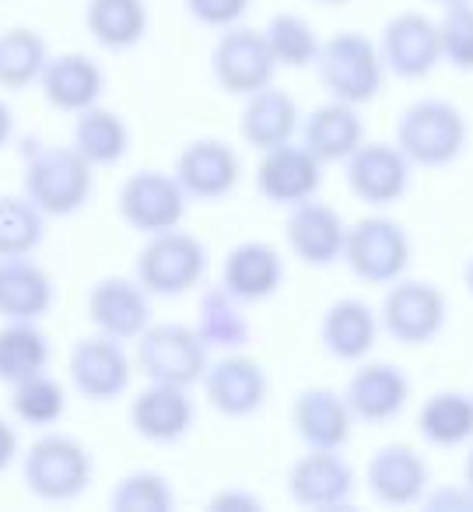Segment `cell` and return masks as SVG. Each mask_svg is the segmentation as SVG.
<instances>
[{"label":"cell","instance_id":"1","mask_svg":"<svg viewBox=\"0 0 473 512\" xmlns=\"http://www.w3.org/2000/svg\"><path fill=\"white\" fill-rule=\"evenodd\" d=\"M92 169L74 144H32L25 148V197L46 218H71L92 197Z\"/></svg>","mask_w":473,"mask_h":512},{"label":"cell","instance_id":"2","mask_svg":"<svg viewBox=\"0 0 473 512\" xmlns=\"http://www.w3.org/2000/svg\"><path fill=\"white\" fill-rule=\"evenodd\" d=\"M470 141V123L452 102L417 99L396 120V148L421 169H445L459 162Z\"/></svg>","mask_w":473,"mask_h":512},{"label":"cell","instance_id":"3","mask_svg":"<svg viewBox=\"0 0 473 512\" xmlns=\"http://www.w3.org/2000/svg\"><path fill=\"white\" fill-rule=\"evenodd\" d=\"M95 460L74 435L43 432L22 456V481L43 502H74L88 491Z\"/></svg>","mask_w":473,"mask_h":512},{"label":"cell","instance_id":"4","mask_svg":"<svg viewBox=\"0 0 473 512\" xmlns=\"http://www.w3.org/2000/svg\"><path fill=\"white\" fill-rule=\"evenodd\" d=\"M316 74L330 99L365 106L386 85V60L365 32H337L319 46Z\"/></svg>","mask_w":473,"mask_h":512},{"label":"cell","instance_id":"5","mask_svg":"<svg viewBox=\"0 0 473 512\" xmlns=\"http://www.w3.org/2000/svg\"><path fill=\"white\" fill-rule=\"evenodd\" d=\"M207 274V246L197 235L169 228V232L148 235L144 249L137 253L134 278L148 288L151 299H179L193 292Z\"/></svg>","mask_w":473,"mask_h":512},{"label":"cell","instance_id":"6","mask_svg":"<svg viewBox=\"0 0 473 512\" xmlns=\"http://www.w3.org/2000/svg\"><path fill=\"white\" fill-rule=\"evenodd\" d=\"M410 253L414 246L400 221L386 218V214H368V218L347 225L340 260L365 285H393L407 274Z\"/></svg>","mask_w":473,"mask_h":512},{"label":"cell","instance_id":"7","mask_svg":"<svg viewBox=\"0 0 473 512\" xmlns=\"http://www.w3.org/2000/svg\"><path fill=\"white\" fill-rule=\"evenodd\" d=\"M211 348L197 327L183 323H151L137 337V369L148 376V383H169V386H197L207 372Z\"/></svg>","mask_w":473,"mask_h":512},{"label":"cell","instance_id":"8","mask_svg":"<svg viewBox=\"0 0 473 512\" xmlns=\"http://www.w3.org/2000/svg\"><path fill=\"white\" fill-rule=\"evenodd\" d=\"M445 316H449V302H445L442 288L417 278L393 281L379 309L382 330L407 348H424L435 341L445 327Z\"/></svg>","mask_w":473,"mask_h":512},{"label":"cell","instance_id":"9","mask_svg":"<svg viewBox=\"0 0 473 512\" xmlns=\"http://www.w3.org/2000/svg\"><path fill=\"white\" fill-rule=\"evenodd\" d=\"M116 207H120V218L134 232L155 235L183 225L186 207H190V193L183 190L176 172L141 169L120 186Z\"/></svg>","mask_w":473,"mask_h":512},{"label":"cell","instance_id":"10","mask_svg":"<svg viewBox=\"0 0 473 512\" xmlns=\"http://www.w3.org/2000/svg\"><path fill=\"white\" fill-rule=\"evenodd\" d=\"M211 71L214 81L221 85V92L228 95H246L260 92V88L274 85L277 60L270 53V43L260 29H249V25H232L225 29V36L218 39L211 53Z\"/></svg>","mask_w":473,"mask_h":512},{"label":"cell","instance_id":"11","mask_svg":"<svg viewBox=\"0 0 473 512\" xmlns=\"http://www.w3.org/2000/svg\"><path fill=\"white\" fill-rule=\"evenodd\" d=\"M347 190L372 207H393L410 190V158L386 141H361L354 155L347 158Z\"/></svg>","mask_w":473,"mask_h":512},{"label":"cell","instance_id":"12","mask_svg":"<svg viewBox=\"0 0 473 512\" xmlns=\"http://www.w3.org/2000/svg\"><path fill=\"white\" fill-rule=\"evenodd\" d=\"M71 386L81 397L95 400V404H113L123 397L134 379V362L123 351V341H113L106 334L81 337L71 348Z\"/></svg>","mask_w":473,"mask_h":512},{"label":"cell","instance_id":"13","mask_svg":"<svg viewBox=\"0 0 473 512\" xmlns=\"http://www.w3.org/2000/svg\"><path fill=\"white\" fill-rule=\"evenodd\" d=\"M88 323L113 341H137L151 327V295L137 278L109 274L88 292Z\"/></svg>","mask_w":473,"mask_h":512},{"label":"cell","instance_id":"14","mask_svg":"<svg viewBox=\"0 0 473 512\" xmlns=\"http://www.w3.org/2000/svg\"><path fill=\"white\" fill-rule=\"evenodd\" d=\"M386 71L396 78L421 81L442 64V43H438V22L421 11H400L386 22L379 39Z\"/></svg>","mask_w":473,"mask_h":512},{"label":"cell","instance_id":"15","mask_svg":"<svg viewBox=\"0 0 473 512\" xmlns=\"http://www.w3.org/2000/svg\"><path fill=\"white\" fill-rule=\"evenodd\" d=\"M323 186V162L305 144H281V148L260 151L256 165V190L263 200L277 207H295L312 200Z\"/></svg>","mask_w":473,"mask_h":512},{"label":"cell","instance_id":"16","mask_svg":"<svg viewBox=\"0 0 473 512\" xmlns=\"http://www.w3.org/2000/svg\"><path fill=\"white\" fill-rule=\"evenodd\" d=\"M354 488H358V474L340 456V449H309L288 470L291 502L305 509H340L351 502Z\"/></svg>","mask_w":473,"mask_h":512},{"label":"cell","instance_id":"17","mask_svg":"<svg viewBox=\"0 0 473 512\" xmlns=\"http://www.w3.org/2000/svg\"><path fill=\"white\" fill-rule=\"evenodd\" d=\"M200 383H204L211 407L225 418H253L267 404L270 393V379L263 365L242 351H225V358L207 365Z\"/></svg>","mask_w":473,"mask_h":512},{"label":"cell","instance_id":"18","mask_svg":"<svg viewBox=\"0 0 473 512\" xmlns=\"http://www.w3.org/2000/svg\"><path fill=\"white\" fill-rule=\"evenodd\" d=\"M172 172L183 183V190L190 193V200H225L239 186L242 158L228 141L200 137V141H190L179 151Z\"/></svg>","mask_w":473,"mask_h":512},{"label":"cell","instance_id":"19","mask_svg":"<svg viewBox=\"0 0 473 512\" xmlns=\"http://www.w3.org/2000/svg\"><path fill=\"white\" fill-rule=\"evenodd\" d=\"M344 400L351 407L354 421L365 425H386L407 407L410 379L393 362H361L344 386Z\"/></svg>","mask_w":473,"mask_h":512},{"label":"cell","instance_id":"20","mask_svg":"<svg viewBox=\"0 0 473 512\" xmlns=\"http://www.w3.org/2000/svg\"><path fill=\"white\" fill-rule=\"evenodd\" d=\"M365 484L382 505H417L428 495V463L407 442H389L368 456Z\"/></svg>","mask_w":473,"mask_h":512},{"label":"cell","instance_id":"21","mask_svg":"<svg viewBox=\"0 0 473 512\" xmlns=\"http://www.w3.org/2000/svg\"><path fill=\"white\" fill-rule=\"evenodd\" d=\"M197 421V404L190 400L186 386L169 383H148L130 404V425L144 442L155 446H172L186 439Z\"/></svg>","mask_w":473,"mask_h":512},{"label":"cell","instance_id":"22","mask_svg":"<svg viewBox=\"0 0 473 512\" xmlns=\"http://www.w3.org/2000/svg\"><path fill=\"white\" fill-rule=\"evenodd\" d=\"M344 235L347 225L330 204L323 200H302L291 207L288 221H284V239L288 249L302 260L305 267H330L344 253Z\"/></svg>","mask_w":473,"mask_h":512},{"label":"cell","instance_id":"23","mask_svg":"<svg viewBox=\"0 0 473 512\" xmlns=\"http://www.w3.org/2000/svg\"><path fill=\"white\" fill-rule=\"evenodd\" d=\"M39 88H43V99L53 109L78 116L81 109L95 106L102 99V92H106V71L88 53H57V57L46 60Z\"/></svg>","mask_w":473,"mask_h":512},{"label":"cell","instance_id":"24","mask_svg":"<svg viewBox=\"0 0 473 512\" xmlns=\"http://www.w3.org/2000/svg\"><path fill=\"white\" fill-rule=\"evenodd\" d=\"M291 425L309 449H344L351 439L354 414L344 393L330 390V386H309L295 397Z\"/></svg>","mask_w":473,"mask_h":512},{"label":"cell","instance_id":"25","mask_svg":"<svg viewBox=\"0 0 473 512\" xmlns=\"http://www.w3.org/2000/svg\"><path fill=\"white\" fill-rule=\"evenodd\" d=\"M57 302L50 271L32 256L0 260V320H43Z\"/></svg>","mask_w":473,"mask_h":512},{"label":"cell","instance_id":"26","mask_svg":"<svg viewBox=\"0 0 473 512\" xmlns=\"http://www.w3.org/2000/svg\"><path fill=\"white\" fill-rule=\"evenodd\" d=\"M221 285L249 302H263L270 295H277V288L284 285V260L270 242H239L228 249L225 264H221Z\"/></svg>","mask_w":473,"mask_h":512},{"label":"cell","instance_id":"27","mask_svg":"<svg viewBox=\"0 0 473 512\" xmlns=\"http://www.w3.org/2000/svg\"><path fill=\"white\" fill-rule=\"evenodd\" d=\"M379 313L365 299H337L323 313L319 337L337 362H365L379 341Z\"/></svg>","mask_w":473,"mask_h":512},{"label":"cell","instance_id":"28","mask_svg":"<svg viewBox=\"0 0 473 512\" xmlns=\"http://www.w3.org/2000/svg\"><path fill=\"white\" fill-rule=\"evenodd\" d=\"M302 130V109L284 88H260V92L246 95V109H242V141L256 151L281 148V144L295 141Z\"/></svg>","mask_w":473,"mask_h":512},{"label":"cell","instance_id":"29","mask_svg":"<svg viewBox=\"0 0 473 512\" xmlns=\"http://www.w3.org/2000/svg\"><path fill=\"white\" fill-rule=\"evenodd\" d=\"M361 141H365V123L358 116V106L351 102L330 99L302 120V144L323 165L347 162Z\"/></svg>","mask_w":473,"mask_h":512},{"label":"cell","instance_id":"30","mask_svg":"<svg viewBox=\"0 0 473 512\" xmlns=\"http://www.w3.org/2000/svg\"><path fill=\"white\" fill-rule=\"evenodd\" d=\"M197 334L211 351H242L253 341V323L246 316V302L235 299L225 285L207 288L197 306Z\"/></svg>","mask_w":473,"mask_h":512},{"label":"cell","instance_id":"31","mask_svg":"<svg viewBox=\"0 0 473 512\" xmlns=\"http://www.w3.org/2000/svg\"><path fill=\"white\" fill-rule=\"evenodd\" d=\"M53 344L39 320H4L0 327V383L15 386L50 369Z\"/></svg>","mask_w":473,"mask_h":512},{"label":"cell","instance_id":"32","mask_svg":"<svg viewBox=\"0 0 473 512\" xmlns=\"http://www.w3.org/2000/svg\"><path fill=\"white\" fill-rule=\"evenodd\" d=\"M148 4L144 0H88L85 29L102 50H134L148 36Z\"/></svg>","mask_w":473,"mask_h":512},{"label":"cell","instance_id":"33","mask_svg":"<svg viewBox=\"0 0 473 512\" xmlns=\"http://www.w3.org/2000/svg\"><path fill=\"white\" fill-rule=\"evenodd\" d=\"M74 148L95 165V169H109V165L123 162L130 151V127L123 123L120 113L106 109L102 102L81 109L74 120Z\"/></svg>","mask_w":473,"mask_h":512},{"label":"cell","instance_id":"34","mask_svg":"<svg viewBox=\"0 0 473 512\" xmlns=\"http://www.w3.org/2000/svg\"><path fill=\"white\" fill-rule=\"evenodd\" d=\"M417 432L438 449L463 446L473 439V393L442 390L431 393L417 411Z\"/></svg>","mask_w":473,"mask_h":512},{"label":"cell","instance_id":"35","mask_svg":"<svg viewBox=\"0 0 473 512\" xmlns=\"http://www.w3.org/2000/svg\"><path fill=\"white\" fill-rule=\"evenodd\" d=\"M46 60H50V46L36 29L15 25V29L0 32V88L25 92V88L39 85Z\"/></svg>","mask_w":473,"mask_h":512},{"label":"cell","instance_id":"36","mask_svg":"<svg viewBox=\"0 0 473 512\" xmlns=\"http://www.w3.org/2000/svg\"><path fill=\"white\" fill-rule=\"evenodd\" d=\"M11 414H15L22 425L32 428H50L64 418L67 411V390L60 379H53L50 372H39L22 383L11 386Z\"/></svg>","mask_w":473,"mask_h":512},{"label":"cell","instance_id":"37","mask_svg":"<svg viewBox=\"0 0 473 512\" xmlns=\"http://www.w3.org/2000/svg\"><path fill=\"white\" fill-rule=\"evenodd\" d=\"M46 239V214L29 197H0V260L32 256Z\"/></svg>","mask_w":473,"mask_h":512},{"label":"cell","instance_id":"38","mask_svg":"<svg viewBox=\"0 0 473 512\" xmlns=\"http://www.w3.org/2000/svg\"><path fill=\"white\" fill-rule=\"evenodd\" d=\"M263 36H267L277 67H295V71L316 64L319 46H323L316 36V29H312L302 15H295V11H281V15L270 18Z\"/></svg>","mask_w":473,"mask_h":512},{"label":"cell","instance_id":"39","mask_svg":"<svg viewBox=\"0 0 473 512\" xmlns=\"http://www.w3.org/2000/svg\"><path fill=\"white\" fill-rule=\"evenodd\" d=\"M109 505L116 512H169L176 505V495H172L169 477L155 470H134L113 484Z\"/></svg>","mask_w":473,"mask_h":512},{"label":"cell","instance_id":"40","mask_svg":"<svg viewBox=\"0 0 473 512\" xmlns=\"http://www.w3.org/2000/svg\"><path fill=\"white\" fill-rule=\"evenodd\" d=\"M438 43H442V64L473 74V0L445 4L438 18Z\"/></svg>","mask_w":473,"mask_h":512},{"label":"cell","instance_id":"41","mask_svg":"<svg viewBox=\"0 0 473 512\" xmlns=\"http://www.w3.org/2000/svg\"><path fill=\"white\" fill-rule=\"evenodd\" d=\"M249 4H253V0H186V11H190L193 22L225 32L246 18Z\"/></svg>","mask_w":473,"mask_h":512},{"label":"cell","instance_id":"42","mask_svg":"<svg viewBox=\"0 0 473 512\" xmlns=\"http://www.w3.org/2000/svg\"><path fill=\"white\" fill-rule=\"evenodd\" d=\"M424 502V509H435V512H442V509H473V495L466 488H449V484H445V488H435L431 491V495H424L421 498Z\"/></svg>","mask_w":473,"mask_h":512},{"label":"cell","instance_id":"43","mask_svg":"<svg viewBox=\"0 0 473 512\" xmlns=\"http://www.w3.org/2000/svg\"><path fill=\"white\" fill-rule=\"evenodd\" d=\"M207 505H211V509H246V512H256V509H260V498L249 495V491L228 488V491H221V495H214Z\"/></svg>","mask_w":473,"mask_h":512},{"label":"cell","instance_id":"44","mask_svg":"<svg viewBox=\"0 0 473 512\" xmlns=\"http://www.w3.org/2000/svg\"><path fill=\"white\" fill-rule=\"evenodd\" d=\"M15 456H18V432L8 418H0V474L15 463Z\"/></svg>","mask_w":473,"mask_h":512},{"label":"cell","instance_id":"45","mask_svg":"<svg viewBox=\"0 0 473 512\" xmlns=\"http://www.w3.org/2000/svg\"><path fill=\"white\" fill-rule=\"evenodd\" d=\"M11 137H15V113L4 99H0V148H8Z\"/></svg>","mask_w":473,"mask_h":512},{"label":"cell","instance_id":"46","mask_svg":"<svg viewBox=\"0 0 473 512\" xmlns=\"http://www.w3.org/2000/svg\"><path fill=\"white\" fill-rule=\"evenodd\" d=\"M463 488L473 495V449H470V456H466V467H463Z\"/></svg>","mask_w":473,"mask_h":512},{"label":"cell","instance_id":"47","mask_svg":"<svg viewBox=\"0 0 473 512\" xmlns=\"http://www.w3.org/2000/svg\"><path fill=\"white\" fill-rule=\"evenodd\" d=\"M463 285H466V292L473 295V256H470V264H466V271H463Z\"/></svg>","mask_w":473,"mask_h":512},{"label":"cell","instance_id":"48","mask_svg":"<svg viewBox=\"0 0 473 512\" xmlns=\"http://www.w3.org/2000/svg\"><path fill=\"white\" fill-rule=\"evenodd\" d=\"M435 4H442V8H445V4H459V0H435Z\"/></svg>","mask_w":473,"mask_h":512},{"label":"cell","instance_id":"49","mask_svg":"<svg viewBox=\"0 0 473 512\" xmlns=\"http://www.w3.org/2000/svg\"><path fill=\"white\" fill-rule=\"evenodd\" d=\"M319 4H344V0H319Z\"/></svg>","mask_w":473,"mask_h":512}]
</instances>
